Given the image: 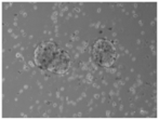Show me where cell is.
<instances>
[{"mask_svg": "<svg viewBox=\"0 0 159 120\" xmlns=\"http://www.w3.org/2000/svg\"><path fill=\"white\" fill-rule=\"evenodd\" d=\"M69 66H70V57H69L68 53L64 50H59L53 61L48 66L47 70L52 74L61 75L68 70Z\"/></svg>", "mask_w": 159, "mask_h": 120, "instance_id": "cell-3", "label": "cell"}, {"mask_svg": "<svg viewBox=\"0 0 159 120\" xmlns=\"http://www.w3.org/2000/svg\"><path fill=\"white\" fill-rule=\"evenodd\" d=\"M92 59L101 67H111L117 59V51L113 42L107 39H98L92 47Z\"/></svg>", "mask_w": 159, "mask_h": 120, "instance_id": "cell-1", "label": "cell"}, {"mask_svg": "<svg viewBox=\"0 0 159 120\" xmlns=\"http://www.w3.org/2000/svg\"><path fill=\"white\" fill-rule=\"evenodd\" d=\"M59 47L53 41H43L35 49L34 61L36 65L41 69H46L53 61L57 53L59 52Z\"/></svg>", "mask_w": 159, "mask_h": 120, "instance_id": "cell-2", "label": "cell"}]
</instances>
